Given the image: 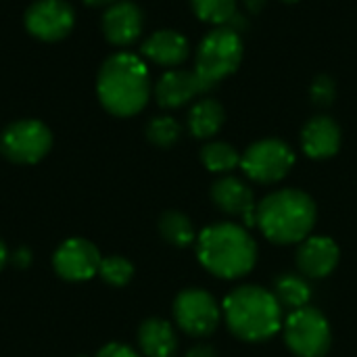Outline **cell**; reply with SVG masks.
Here are the masks:
<instances>
[{
  "instance_id": "obj_1",
  "label": "cell",
  "mask_w": 357,
  "mask_h": 357,
  "mask_svg": "<svg viewBox=\"0 0 357 357\" xmlns=\"http://www.w3.org/2000/svg\"><path fill=\"white\" fill-rule=\"evenodd\" d=\"M100 105L115 117L140 113L151 96V73L144 61L132 52L111 54L96 77Z\"/></svg>"
},
{
  "instance_id": "obj_2",
  "label": "cell",
  "mask_w": 357,
  "mask_h": 357,
  "mask_svg": "<svg viewBox=\"0 0 357 357\" xmlns=\"http://www.w3.org/2000/svg\"><path fill=\"white\" fill-rule=\"evenodd\" d=\"M197 255L207 272L218 278H241L257 261V245L236 224H213L197 238Z\"/></svg>"
},
{
  "instance_id": "obj_3",
  "label": "cell",
  "mask_w": 357,
  "mask_h": 357,
  "mask_svg": "<svg viewBox=\"0 0 357 357\" xmlns=\"http://www.w3.org/2000/svg\"><path fill=\"white\" fill-rule=\"evenodd\" d=\"M314 199L297 188H284L268 195L255 213V224L261 232L278 245L303 243L316 224Z\"/></svg>"
},
{
  "instance_id": "obj_4",
  "label": "cell",
  "mask_w": 357,
  "mask_h": 357,
  "mask_svg": "<svg viewBox=\"0 0 357 357\" xmlns=\"http://www.w3.org/2000/svg\"><path fill=\"white\" fill-rule=\"evenodd\" d=\"M228 328L243 341H268L282 328V305L261 287L234 289L224 301Z\"/></svg>"
},
{
  "instance_id": "obj_5",
  "label": "cell",
  "mask_w": 357,
  "mask_h": 357,
  "mask_svg": "<svg viewBox=\"0 0 357 357\" xmlns=\"http://www.w3.org/2000/svg\"><path fill=\"white\" fill-rule=\"evenodd\" d=\"M243 61V38L236 29L222 25L209 31L199 48L195 59V71L211 90L222 79L232 75Z\"/></svg>"
},
{
  "instance_id": "obj_6",
  "label": "cell",
  "mask_w": 357,
  "mask_h": 357,
  "mask_svg": "<svg viewBox=\"0 0 357 357\" xmlns=\"http://www.w3.org/2000/svg\"><path fill=\"white\" fill-rule=\"evenodd\" d=\"M284 328V341L289 349L299 357H324L331 349L333 333L328 320L314 307H301L291 312Z\"/></svg>"
},
{
  "instance_id": "obj_7",
  "label": "cell",
  "mask_w": 357,
  "mask_h": 357,
  "mask_svg": "<svg viewBox=\"0 0 357 357\" xmlns=\"http://www.w3.org/2000/svg\"><path fill=\"white\" fill-rule=\"evenodd\" d=\"M52 146V134L46 123L38 119H19L0 134V153L19 165H33L42 161Z\"/></svg>"
},
{
  "instance_id": "obj_8",
  "label": "cell",
  "mask_w": 357,
  "mask_h": 357,
  "mask_svg": "<svg viewBox=\"0 0 357 357\" xmlns=\"http://www.w3.org/2000/svg\"><path fill=\"white\" fill-rule=\"evenodd\" d=\"M295 165L293 149L278 138H266L253 142L241 157V167L257 184L280 182Z\"/></svg>"
},
{
  "instance_id": "obj_9",
  "label": "cell",
  "mask_w": 357,
  "mask_h": 357,
  "mask_svg": "<svg viewBox=\"0 0 357 357\" xmlns=\"http://www.w3.org/2000/svg\"><path fill=\"white\" fill-rule=\"evenodd\" d=\"M176 324L190 337H209L222 318L220 305L215 299L201 289H186L174 301Z\"/></svg>"
},
{
  "instance_id": "obj_10",
  "label": "cell",
  "mask_w": 357,
  "mask_h": 357,
  "mask_svg": "<svg viewBox=\"0 0 357 357\" xmlns=\"http://www.w3.org/2000/svg\"><path fill=\"white\" fill-rule=\"evenodd\" d=\"M75 13L65 0H36L25 10V29L42 42H59L71 33Z\"/></svg>"
},
{
  "instance_id": "obj_11",
  "label": "cell",
  "mask_w": 357,
  "mask_h": 357,
  "mask_svg": "<svg viewBox=\"0 0 357 357\" xmlns=\"http://www.w3.org/2000/svg\"><path fill=\"white\" fill-rule=\"evenodd\" d=\"M100 251L86 238H67L52 255L54 272L67 282H86L98 274Z\"/></svg>"
},
{
  "instance_id": "obj_12",
  "label": "cell",
  "mask_w": 357,
  "mask_h": 357,
  "mask_svg": "<svg viewBox=\"0 0 357 357\" xmlns=\"http://www.w3.org/2000/svg\"><path fill=\"white\" fill-rule=\"evenodd\" d=\"M144 27V17L138 4L130 0H119L109 6L102 15V33L113 46L134 44Z\"/></svg>"
},
{
  "instance_id": "obj_13",
  "label": "cell",
  "mask_w": 357,
  "mask_h": 357,
  "mask_svg": "<svg viewBox=\"0 0 357 357\" xmlns=\"http://www.w3.org/2000/svg\"><path fill=\"white\" fill-rule=\"evenodd\" d=\"M209 88L205 82L197 75V71L188 69H169L165 71L157 86H155V98L163 109H178L190 102L195 96L207 92Z\"/></svg>"
},
{
  "instance_id": "obj_14",
  "label": "cell",
  "mask_w": 357,
  "mask_h": 357,
  "mask_svg": "<svg viewBox=\"0 0 357 357\" xmlns=\"http://www.w3.org/2000/svg\"><path fill=\"white\" fill-rule=\"evenodd\" d=\"M211 199L218 205V209H222L228 215H238L245 220L247 226L255 224V199H253V190L234 176H224L220 180H215V184L211 186Z\"/></svg>"
},
{
  "instance_id": "obj_15",
  "label": "cell",
  "mask_w": 357,
  "mask_h": 357,
  "mask_svg": "<svg viewBox=\"0 0 357 357\" xmlns=\"http://www.w3.org/2000/svg\"><path fill=\"white\" fill-rule=\"evenodd\" d=\"M339 264V247L328 236H307L297 251V266L305 278H326Z\"/></svg>"
},
{
  "instance_id": "obj_16",
  "label": "cell",
  "mask_w": 357,
  "mask_h": 357,
  "mask_svg": "<svg viewBox=\"0 0 357 357\" xmlns=\"http://www.w3.org/2000/svg\"><path fill=\"white\" fill-rule=\"evenodd\" d=\"M301 146L312 159L335 157L341 149V128L328 115L312 117L301 130Z\"/></svg>"
},
{
  "instance_id": "obj_17",
  "label": "cell",
  "mask_w": 357,
  "mask_h": 357,
  "mask_svg": "<svg viewBox=\"0 0 357 357\" xmlns=\"http://www.w3.org/2000/svg\"><path fill=\"white\" fill-rule=\"evenodd\" d=\"M142 54L167 69H176L178 65H182L188 54H190V46L188 40L176 31V29H159L155 33H151L144 44H142Z\"/></svg>"
},
{
  "instance_id": "obj_18",
  "label": "cell",
  "mask_w": 357,
  "mask_h": 357,
  "mask_svg": "<svg viewBox=\"0 0 357 357\" xmlns=\"http://www.w3.org/2000/svg\"><path fill=\"white\" fill-rule=\"evenodd\" d=\"M138 345L144 357H174L178 349V337L167 320L151 318L138 328Z\"/></svg>"
},
{
  "instance_id": "obj_19",
  "label": "cell",
  "mask_w": 357,
  "mask_h": 357,
  "mask_svg": "<svg viewBox=\"0 0 357 357\" xmlns=\"http://www.w3.org/2000/svg\"><path fill=\"white\" fill-rule=\"evenodd\" d=\"M226 121L224 105L215 98H201L188 113V130L195 138H213Z\"/></svg>"
},
{
  "instance_id": "obj_20",
  "label": "cell",
  "mask_w": 357,
  "mask_h": 357,
  "mask_svg": "<svg viewBox=\"0 0 357 357\" xmlns=\"http://www.w3.org/2000/svg\"><path fill=\"white\" fill-rule=\"evenodd\" d=\"M274 297L282 307L289 310H301L307 307L312 301V287L307 278L297 276V274H282L274 282Z\"/></svg>"
},
{
  "instance_id": "obj_21",
  "label": "cell",
  "mask_w": 357,
  "mask_h": 357,
  "mask_svg": "<svg viewBox=\"0 0 357 357\" xmlns=\"http://www.w3.org/2000/svg\"><path fill=\"white\" fill-rule=\"evenodd\" d=\"M241 153L228 142H207L201 149L203 165L213 174H228L241 165Z\"/></svg>"
},
{
  "instance_id": "obj_22",
  "label": "cell",
  "mask_w": 357,
  "mask_h": 357,
  "mask_svg": "<svg viewBox=\"0 0 357 357\" xmlns=\"http://www.w3.org/2000/svg\"><path fill=\"white\" fill-rule=\"evenodd\" d=\"M159 232L174 247H188V245H192L197 241L192 222L180 211L163 213L161 220H159Z\"/></svg>"
},
{
  "instance_id": "obj_23",
  "label": "cell",
  "mask_w": 357,
  "mask_h": 357,
  "mask_svg": "<svg viewBox=\"0 0 357 357\" xmlns=\"http://www.w3.org/2000/svg\"><path fill=\"white\" fill-rule=\"evenodd\" d=\"M195 15L213 25H230L238 15V0H190Z\"/></svg>"
},
{
  "instance_id": "obj_24",
  "label": "cell",
  "mask_w": 357,
  "mask_h": 357,
  "mask_svg": "<svg viewBox=\"0 0 357 357\" xmlns=\"http://www.w3.org/2000/svg\"><path fill=\"white\" fill-rule=\"evenodd\" d=\"M182 136V128L180 123L169 117V115H161V117H153L146 126V138L151 144L161 146V149H169L174 146Z\"/></svg>"
},
{
  "instance_id": "obj_25",
  "label": "cell",
  "mask_w": 357,
  "mask_h": 357,
  "mask_svg": "<svg viewBox=\"0 0 357 357\" xmlns=\"http://www.w3.org/2000/svg\"><path fill=\"white\" fill-rule=\"evenodd\" d=\"M98 276L109 287H126L134 278V266L130 259H126L121 255H109V257H102Z\"/></svg>"
},
{
  "instance_id": "obj_26",
  "label": "cell",
  "mask_w": 357,
  "mask_h": 357,
  "mask_svg": "<svg viewBox=\"0 0 357 357\" xmlns=\"http://www.w3.org/2000/svg\"><path fill=\"white\" fill-rule=\"evenodd\" d=\"M310 96L316 107H331L337 98V84L331 75H318L310 86Z\"/></svg>"
},
{
  "instance_id": "obj_27",
  "label": "cell",
  "mask_w": 357,
  "mask_h": 357,
  "mask_svg": "<svg viewBox=\"0 0 357 357\" xmlns=\"http://www.w3.org/2000/svg\"><path fill=\"white\" fill-rule=\"evenodd\" d=\"M96 357H140L132 347H128V345H121V343H109V345H105Z\"/></svg>"
},
{
  "instance_id": "obj_28",
  "label": "cell",
  "mask_w": 357,
  "mask_h": 357,
  "mask_svg": "<svg viewBox=\"0 0 357 357\" xmlns=\"http://www.w3.org/2000/svg\"><path fill=\"white\" fill-rule=\"evenodd\" d=\"M186 357H218L215 356V351L209 347V345H197V347H192Z\"/></svg>"
},
{
  "instance_id": "obj_29",
  "label": "cell",
  "mask_w": 357,
  "mask_h": 357,
  "mask_svg": "<svg viewBox=\"0 0 357 357\" xmlns=\"http://www.w3.org/2000/svg\"><path fill=\"white\" fill-rule=\"evenodd\" d=\"M241 2L245 4V8H247L249 13L257 15V13H261V8L266 6V2H268V0H241Z\"/></svg>"
},
{
  "instance_id": "obj_30",
  "label": "cell",
  "mask_w": 357,
  "mask_h": 357,
  "mask_svg": "<svg viewBox=\"0 0 357 357\" xmlns=\"http://www.w3.org/2000/svg\"><path fill=\"white\" fill-rule=\"evenodd\" d=\"M13 257H15V261H17V264H21V266H27V264L31 261V253H29V251H25V249L17 251Z\"/></svg>"
},
{
  "instance_id": "obj_31",
  "label": "cell",
  "mask_w": 357,
  "mask_h": 357,
  "mask_svg": "<svg viewBox=\"0 0 357 357\" xmlns=\"http://www.w3.org/2000/svg\"><path fill=\"white\" fill-rule=\"evenodd\" d=\"M8 259H10V255H8V249H6V245L0 241V272L6 268V264H8Z\"/></svg>"
},
{
  "instance_id": "obj_32",
  "label": "cell",
  "mask_w": 357,
  "mask_h": 357,
  "mask_svg": "<svg viewBox=\"0 0 357 357\" xmlns=\"http://www.w3.org/2000/svg\"><path fill=\"white\" fill-rule=\"evenodd\" d=\"M84 2H86L88 6H96V8H98V6H107V8H109V6H113L115 2H119V0H84Z\"/></svg>"
},
{
  "instance_id": "obj_33",
  "label": "cell",
  "mask_w": 357,
  "mask_h": 357,
  "mask_svg": "<svg viewBox=\"0 0 357 357\" xmlns=\"http://www.w3.org/2000/svg\"><path fill=\"white\" fill-rule=\"evenodd\" d=\"M282 2H287V4H295V2H299V0H282Z\"/></svg>"
},
{
  "instance_id": "obj_34",
  "label": "cell",
  "mask_w": 357,
  "mask_h": 357,
  "mask_svg": "<svg viewBox=\"0 0 357 357\" xmlns=\"http://www.w3.org/2000/svg\"><path fill=\"white\" fill-rule=\"evenodd\" d=\"M77 357H88V356H77Z\"/></svg>"
}]
</instances>
